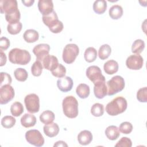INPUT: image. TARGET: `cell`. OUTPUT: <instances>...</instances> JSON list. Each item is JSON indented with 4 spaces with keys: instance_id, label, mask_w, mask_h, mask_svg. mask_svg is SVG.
<instances>
[{
    "instance_id": "cell-1",
    "label": "cell",
    "mask_w": 147,
    "mask_h": 147,
    "mask_svg": "<svg viewBox=\"0 0 147 147\" xmlns=\"http://www.w3.org/2000/svg\"><path fill=\"white\" fill-rule=\"evenodd\" d=\"M127 103L122 96H118L109 102L106 106V111L111 116H115L123 113L127 109Z\"/></svg>"
},
{
    "instance_id": "cell-2",
    "label": "cell",
    "mask_w": 147,
    "mask_h": 147,
    "mask_svg": "<svg viewBox=\"0 0 147 147\" xmlns=\"http://www.w3.org/2000/svg\"><path fill=\"white\" fill-rule=\"evenodd\" d=\"M9 60L13 64L26 65L30 62L31 56L28 51L16 48L9 52Z\"/></svg>"
},
{
    "instance_id": "cell-3",
    "label": "cell",
    "mask_w": 147,
    "mask_h": 147,
    "mask_svg": "<svg viewBox=\"0 0 147 147\" xmlns=\"http://www.w3.org/2000/svg\"><path fill=\"white\" fill-rule=\"evenodd\" d=\"M63 110L64 115L69 118H76L78 115V102L73 96H67L63 100Z\"/></svg>"
},
{
    "instance_id": "cell-4",
    "label": "cell",
    "mask_w": 147,
    "mask_h": 147,
    "mask_svg": "<svg viewBox=\"0 0 147 147\" xmlns=\"http://www.w3.org/2000/svg\"><path fill=\"white\" fill-rule=\"evenodd\" d=\"M125 85V80L122 76L119 75L113 76L107 82V95L109 96H111L121 91L124 88Z\"/></svg>"
},
{
    "instance_id": "cell-5",
    "label": "cell",
    "mask_w": 147,
    "mask_h": 147,
    "mask_svg": "<svg viewBox=\"0 0 147 147\" xmlns=\"http://www.w3.org/2000/svg\"><path fill=\"white\" fill-rule=\"evenodd\" d=\"M79 53V48L76 44H68L65 46L63 51V60L67 64L74 62Z\"/></svg>"
},
{
    "instance_id": "cell-6",
    "label": "cell",
    "mask_w": 147,
    "mask_h": 147,
    "mask_svg": "<svg viewBox=\"0 0 147 147\" xmlns=\"http://www.w3.org/2000/svg\"><path fill=\"white\" fill-rule=\"evenodd\" d=\"M25 139L28 143L36 146H41L44 144V138L40 131L36 129L29 130L25 133Z\"/></svg>"
},
{
    "instance_id": "cell-7",
    "label": "cell",
    "mask_w": 147,
    "mask_h": 147,
    "mask_svg": "<svg viewBox=\"0 0 147 147\" xmlns=\"http://www.w3.org/2000/svg\"><path fill=\"white\" fill-rule=\"evenodd\" d=\"M24 103L26 110L30 113H36L40 109L39 97L36 94L27 95L24 99Z\"/></svg>"
},
{
    "instance_id": "cell-8",
    "label": "cell",
    "mask_w": 147,
    "mask_h": 147,
    "mask_svg": "<svg viewBox=\"0 0 147 147\" xmlns=\"http://www.w3.org/2000/svg\"><path fill=\"white\" fill-rule=\"evenodd\" d=\"M87 77L94 84L98 82L105 81V77L102 74L100 68L96 65H91L86 69Z\"/></svg>"
},
{
    "instance_id": "cell-9",
    "label": "cell",
    "mask_w": 147,
    "mask_h": 147,
    "mask_svg": "<svg viewBox=\"0 0 147 147\" xmlns=\"http://www.w3.org/2000/svg\"><path fill=\"white\" fill-rule=\"evenodd\" d=\"M14 90L10 84H5L0 88V104L5 105L14 97Z\"/></svg>"
},
{
    "instance_id": "cell-10",
    "label": "cell",
    "mask_w": 147,
    "mask_h": 147,
    "mask_svg": "<svg viewBox=\"0 0 147 147\" xmlns=\"http://www.w3.org/2000/svg\"><path fill=\"white\" fill-rule=\"evenodd\" d=\"M143 64L144 59L140 54L130 55L126 60V67L130 69H140L142 67Z\"/></svg>"
},
{
    "instance_id": "cell-11",
    "label": "cell",
    "mask_w": 147,
    "mask_h": 147,
    "mask_svg": "<svg viewBox=\"0 0 147 147\" xmlns=\"http://www.w3.org/2000/svg\"><path fill=\"white\" fill-rule=\"evenodd\" d=\"M50 51V46L47 44H39L33 49V52L36 57V60L42 61Z\"/></svg>"
},
{
    "instance_id": "cell-12",
    "label": "cell",
    "mask_w": 147,
    "mask_h": 147,
    "mask_svg": "<svg viewBox=\"0 0 147 147\" xmlns=\"http://www.w3.org/2000/svg\"><path fill=\"white\" fill-rule=\"evenodd\" d=\"M73 80L71 77L64 76L57 80V86L62 92H66L71 90L73 87Z\"/></svg>"
},
{
    "instance_id": "cell-13",
    "label": "cell",
    "mask_w": 147,
    "mask_h": 147,
    "mask_svg": "<svg viewBox=\"0 0 147 147\" xmlns=\"http://www.w3.org/2000/svg\"><path fill=\"white\" fill-rule=\"evenodd\" d=\"M41 63L45 69L51 71L55 69L59 65L57 58L56 56L51 55H47L43 59Z\"/></svg>"
},
{
    "instance_id": "cell-14",
    "label": "cell",
    "mask_w": 147,
    "mask_h": 147,
    "mask_svg": "<svg viewBox=\"0 0 147 147\" xmlns=\"http://www.w3.org/2000/svg\"><path fill=\"white\" fill-rule=\"evenodd\" d=\"M38 8L42 16L47 15L53 11V3L51 0H39Z\"/></svg>"
},
{
    "instance_id": "cell-15",
    "label": "cell",
    "mask_w": 147,
    "mask_h": 147,
    "mask_svg": "<svg viewBox=\"0 0 147 147\" xmlns=\"http://www.w3.org/2000/svg\"><path fill=\"white\" fill-rule=\"evenodd\" d=\"M94 93L98 99H102L107 94V88L105 81H102L94 84Z\"/></svg>"
},
{
    "instance_id": "cell-16",
    "label": "cell",
    "mask_w": 147,
    "mask_h": 147,
    "mask_svg": "<svg viewBox=\"0 0 147 147\" xmlns=\"http://www.w3.org/2000/svg\"><path fill=\"white\" fill-rule=\"evenodd\" d=\"M17 8H18V4L16 0H2L0 1V10L2 14Z\"/></svg>"
},
{
    "instance_id": "cell-17",
    "label": "cell",
    "mask_w": 147,
    "mask_h": 147,
    "mask_svg": "<svg viewBox=\"0 0 147 147\" xmlns=\"http://www.w3.org/2000/svg\"><path fill=\"white\" fill-rule=\"evenodd\" d=\"M92 140V134L89 130L81 131L78 135V141L80 145H87Z\"/></svg>"
},
{
    "instance_id": "cell-18",
    "label": "cell",
    "mask_w": 147,
    "mask_h": 147,
    "mask_svg": "<svg viewBox=\"0 0 147 147\" xmlns=\"http://www.w3.org/2000/svg\"><path fill=\"white\" fill-rule=\"evenodd\" d=\"M43 130L44 134L49 137L56 136L59 132V127L56 123H51L44 126Z\"/></svg>"
},
{
    "instance_id": "cell-19",
    "label": "cell",
    "mask_w": 147,
    "mask_h": 147,
    "mask_svg": "<svg viewBox=\"0 0 147 147\" xmlns=\"http://www.w3.org/2000/svg\"><path fill=\"white\" fill-rule=\"evenodd\" d=\"M21 123L26 128L34 126L36 123V118L33 114L26 113L21 117Z\"/></svg>"
},
{
    "instance_id": "cell-20",
    "label": "cell",
    "mask_w": 147,
    "mask_h": 147,
    "mask_svg": "<svg viewBox=\"0 0 147 147\" xmlns=\"http://www.w3.org/2000/svg\"><path fill=\"white\" fill-rule=\"evenodd\" d=\"M21 14L18 8L11 10L5 13V19L9 23L19 22Z\"/></svg>"
},
{
    "instance_id": "cell-21",
    "label": "cell",
    "mask_w": 147,
    "mask_h": 147,
    "mask_svg": "<svg viewBox=\"0 0 147 147\" xmlns=\"http://www.w3.org/2000/svg\"><path fill=\"white\" fill-rule=\"evenodd\" d=\"M118 64L114 60H110L106 61L103 65V69L106 74L113 75L116 73L118 70Z\"/></svg>"
},
{
    "instance_id": "cell-22",
    "label": "cell",
    "mask_w": 147,
    "mask_h": 147,
    "mask_svg": "<svg viewBox=\"0 0 147 147\" xmlns=\"http://www.w3.org/2000/svg\"><path fill=\"white\" fill-rule=\"evenodd\" d=\"M24 40L29 43H32L37 41L39 38L38 33L34 29L26 30L23 35Z\"/></svg>"
},
{
    "instance_id": "cell-23",
    "label": "cell",
    "mask_w": 147,
    "mask_h": 147,
    "mask_svg": "<svg viewBox=\"0 0 147 147\" xmlns=\"http://www.w3.org/2000/svg\"><path fill=\"white\" fill-rule=\"evenodd\" d=\"M105 134L107 138L110 140H115L120 136L119 129L114 125L109 126L105 130Z\"/></svg>"
},
{
    "instance_id": "cell-24",
    "label": "cell",
    "mask_w": 147,
    "mask_h": 147,
    "mask_svg": "<svg viewBox=\"0 0 147 147\" xmlns=\"http://www.w3.org/2000/svg\"><path fill=\"white\" fill-rule=\"evenodd\" d=\"M76 92L79 98L82 99L87 98L90 95V87L84 83L79 84L76 87Z\"/></svg>"
},
{
    "instance_id": "cell-25",
    "label": "cell",
    "mask_w": 147,
    "mask_h": 147,
    "mask_svg": "<svg viewBox=\"0 0 147 147\" xmlns=\"http://www.w3.org/2000/svg\"><path fill=\"white\" fill-rule=\"evenodd\" d=\"M110 17L113 20H118L123 15V9L118 5L112 6L109 11Z\"/></svg>"
},
{
    "instance_id": "cell-26",
    "label": "cell",
    "mask_w": 147,
    "mask_h": 147,
    "mask_svg": "<svg viewBox=\"0 0 147 147\" xmlns=\"http://www.w3.org/2000/svg\"><path fill=\"white\" fill-rule=\"evenodd\" d=\"M93 10L98 14H103L107 9V2L105 0H97L93 3Z\"/></svg>"
},
{
    "instance_id": "cell-27",
    "label": "cell",
    "mask_w": 147,
    "mask_h": 147,
    "mask_svg": "<svg viewBox=\"0 0 147 147\" xmlns=\"http://www.w3.org/2000/svg\"><path fill=\"white\" fill-rule=\"evenodd\" d=\"M55 114L51 110H46L43 111L40 115V121L45 124H49L52 123L55 119Z\"/></svg>"
},
{
    "instance_id": "cell-28",
    "label": "cell",
    "mask_w": 147,
    "mask_h": 147,
    "mask_svg": "<svg viewBox=\"0 0 147 147\" xmlns=\"http://www.w3.org/2000/svg\"><path fill=\"white\" fill-rule=\"evenodd\" d=\"M84 57L85 60L88 63L94 61L97 57V52L94 47L87 48L84 53Z\"/></svg>"
},
{
    "instance_id": "cell-29",
    "label": "cell",
    "mask_w": 147,
    "mask_h": 147,
    "mask_svg": "<svg viewBox=\"0 0 147 147\" xmlns=\"http://www.w3.org/2000/svg\"><path fill=\"white\" fill-rule=\"evenodd\" d=\"M111 52V48L108 44L101 45L98 51V56L100 59L103 60L107 59Z\"/></svg>"
},
{
    "instance_id": "cell-30",
    "label": "cell",
    "mask_w": 147,
    "mask_h": 147,
    "mask_svg": "<svg viewBox=\"0 0 147 147\" xmlns=\"http://www.w3.org/2000/svg\"><path fill=\"white\" fill-rule=\"evenodd\" d=\"M22 28V25L21 22H17L13 23H9L7 26V30L9 33L15 35L19 33Z\"/></svg>"
},
{
    "instance_id": "cell-31",
    "label": "cell",
    "mask_w": 147,
    "mask_h": 147,
    "mask_svg": "<svg viewBox=\"0 0 147 147\" xmlns=\"http://www.w3.org/2000/svg\"><path fill=\"white\" fill-rule=\"evenodd\" d=\"M10 112L14 117H19L24 112L23 105L20 102L13 103L10 107Z\"/></svg>"
},
{
    "instance_id": "cell-32",
    "label": "cell",
    "mask_w": 147,
    "mask_h": 147,
    "mask_svg": "<svg viewBox=\"0 0 147 147\" xmlns=\"http://www.w3.org/2000/svg\"><path fill=\"white\" fill-rule=\"evenodd\" d=\"M145 48V42L141 39L136 40L131 46V52L136 54L141 53Z\"/></svg>"
},
{
    "instance_id": "cell-33",
    "label": "cell",
    "mask_w": 147,
    "mask_h": 147,
    "mask_svg": "<svg viewBox=\"0 0 147 147\" xmlns=\"http://www.w3.org/2000/svg\"><path fill=\"white\" fill-rule=\"evenodd\" d=\"M15 78L20 82L25 81L28 76V74L26 69L22 68H18L14 72Z\"/></svg>"
},
{
    "instance_id": "cell-34",
    "label": "cell",
    "mask_w": 147,
    "mask_h": 147,
    "mask_svg": "<svg viewBox=\"0 0 147 147\" xmlns=\"http://www.w3.org/2000/svg\"><path fill=\"white\" fill-rule=\"evenodd\" d=\"M48 28L49 30L53 33H59L63 30L64 26L61 21L59 20H56L52 22L48 26Z\"/></svg>"
},
{
    "instance_id": "cell-35",
    "label": "cell",
    "mask_w": 147,
    "mask_h": 147,
    "mask_svg": "<svg viewBox=\"0 0 147 147\" xmlns=\"http://www.w3.org/2000/svg\"><path fill=\"white\" fill-rule=\"evenodd\" d=\"M16 122V119L10 115H6L2 118L1 125L3 127L9 129L14 126Z\"/></svg>"
},
{
    "instance_id": "cell-36",
    "label": "cell",
    "mask_w": 147,
    "mask_h": 147,
    "mask_svg": "<svg viewBox=\"0 0 147 147\" xmlns=\"http://www.w3.org/2000/svg\"><path fill=\"white\" fill-rule=\"evenodd\" d=\"M42 68L43 65L41 61L36 60L31 67V72L32 75L34 76H40L42 71Z\"/></svg>"
},
{
    "instance_id": "cell-37",
    "label": "cell",
    "mask_w": 147,
    "mask_h": 147,
    "mask_svg": "<svg viewBox=\"0 0 147 147\" xmlns=\"http://www.w3.org/2000/svg\"><path fill=\"white\" fill-rule=\"evenodd\" d=\"M91 113L94 117H100L104 113V106L99 103H94L91 108Z\"/></svg>"
},
{
    "instance_id": "cell-38",
    "label": "cell",
    "mask_w": 147,
    "mask_h": 147,
    "mask_svg": "<svg viewBox=\"0 0 147 147\" xmlns=\"http://www.w3.org/2000/svg\"><path fill=\"white\" fill-rule=\"evenodd\" d=\"M42 20L44 24L46 26H48L52 22L56 20H58V17L56 13L53 10L52 12L47 15L42 16Z\"/></svg>"
},
{
    "instance_id": "cell-39",
    "label": "cell",
    "mask_w": 147,
    "mask_h": 147,
    "mask_svg": "<svg viewBox=\"0 0 147 147\" xmlns=\"http://www.w3.org/2000/svg\"><path fill=\"white\" fill-rule=\"evenodd\" d=\"M52 75L57 78H63L65 76L66 74V69L61 64H59L57 67L51 71Z\"/></svg>"
},
{
    "instance_id": "cell-40",
    "label": "cell",
    "mask_w": 147,
    "mask_h": 147,
    "mask_svg": "<svg viewBox=\"0 0 147 147\" xmlns=\"http://www.w3.org/2000/svg\"><path fill=\"white\" fill-rule=\"evenodd\" d=\"M119 130L123 134H127L130 133L133 130V125L129 122H123L119 126Z\"/></svg>"
},
{
    "instance_id": "cell-41",
    "label": "cell",
    "mask_w": 147,
    "mask_h": 147,
    "mask_svg": "<svg viewBox=\"0 0 147 147\" xmlns=\"http://www.w3.org/2000/svg\"><path fill=\"white\" fill-rule=\"evenodd\" d=\"M137 99L140 102H147V88L144 87L140 88L137 92Z\"/></svg>"
},
{
    "instance_id": "cell-42",
    "label": "cell",
    "mask_w": 147,
    "mask_h": 147,
    "mask_svg": "<svg viewBox=\"0 0 147 147\" xmlns=\"http://www.w3.org/2000/svg\"><path fill=\"white\" fill-rule=\"evenodd\" d=\"M132 146V142L131 140L127 137H122L115 145V146L117 147H131Z\"/></svg>"
},
{
    "instance_id": "cell-43",
    "label": "cell",
    "mask_w": 147,
    "mask_h": 147,
    "mask_svg": "<svg viewBox=\"0 0 147 147\" xmlns=\"http://www.w3.org/2000/svg\"><path fill=\"white\" fill-rule=\"evenodd\" d=\"M1 81L0 85L1 86L5 85V84H10L11 83V78L9 74L6 72H1Z\"/></svg>"
},
{
    "instance_id": "cell-44",
    "label": "cell",
    "mask_w": 147,
    "mask_h": 147,
    "mask_svg": "<svg viewBox=\"0 0 147 147\" xmlns=\"http://www.w3.org/2000/svg\"><path fill=\"white\" fill-rule=\"evenodd\" d=\"M10 41L9 40L5 37H2L0 39V49L2 51L6 50L10 46Z\"/></svg>"
},
{
    "instance_id": "cell-45",
    "label": "cell",
    "mask_w": 147,
    "mask_h": 147,
    "mask_svg": "<svg viewBox=\"0 0 147 147\" xmlns=\"http://www.w3.org/2000/svg\"><path fill=\"white\" fill-rule=\"evenodd\" d=\"M0 55H1V64H0V65L2 67V66H3L4 65H5V64L6 63V60H7V57H6L5 53H3V51H2V50L0 51Z\"/></svg>"
},
{
    "instance_id": "cell-46",
    "label": "cell",
    "mask_w": 147,
    "mask_h": 147,
    "mask_svg": "<svg viewBox=\"0 0 147 147\" xmlns=\"http://www.w3.org/2000/svg\"><path fill=\"white\" fill-rule=\"evenodd\" d=\"M34 2V0H28V1L22 0V3H24V5L27 7H30V6H32V5L33 4Z\"/></svg>"
},
{
    "instance_id": "cell-47",
    "label": "cell",
    "mask_w": 147,
    "mask_h": 147,
    "mask_svg": "<svg viewBox=\"0 0 147 147\" xmlns=\"http://www.w3.org/2000/svg\"><path fill=\"white\" fill-rule=\"evenodd\" d=\"M54 146H67L68 145L67 144H65V142L64 141H57L53 145Z\"/></svg>"
}]
</instances>
